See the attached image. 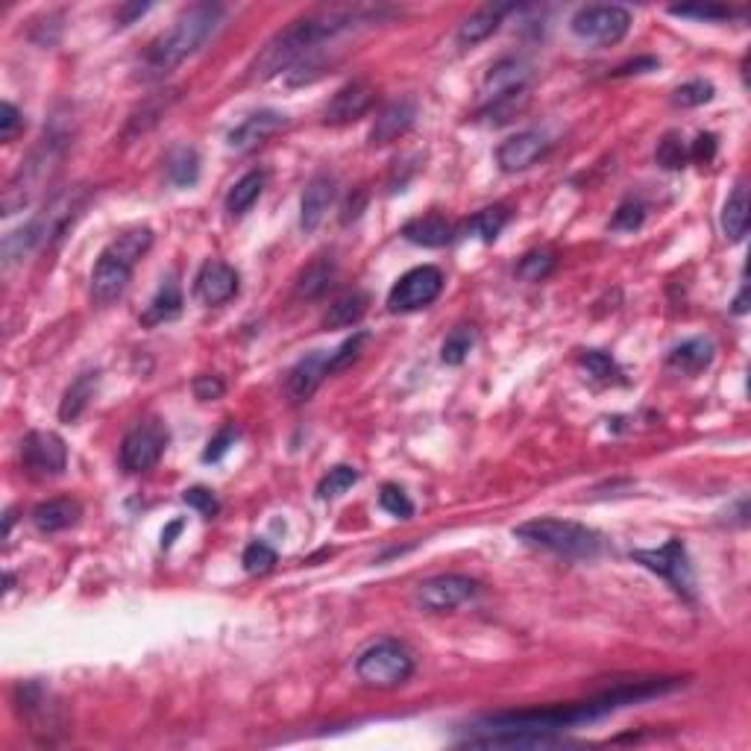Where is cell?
<instances>
[{
    "label": "cell",
    "mask_w": 751,
    "mask_h": 751,
    "mask_svg": "<svg viewBox=\"0 0 751 751\" xmlns=\"http://www.w3.org/2000/svg\"><path fill=\"white\" fill-rule=\"evenodd\" d=\"M658 68V59L655 56H643V59H634L628 65H622L614 71V77H628V74H643V71H655Z\"/></svg>",
    "instance_id": "cell-53"
},
{
    "label": "cell",
    "mask_w": 751,
    "mask_h": 751,
    "mask_svg": "<svg viewBox=\"0 0 751 751\" xmlns=\"http://www.w3.org/2000/svg\"><path fill=\"white\" fill-rule=\"evenodd\" d=\"M262 191H265V174H262V171L244 174V177L229 188V194H226V212H229L232 218L247 215V212L253 209V203L262 197Z\"/></svg>",
    "instance_id": "cell-31"
},
{
    "label": "cell",
    "mask_w": 751,
    "mask_h": 751,
    "mask_svg": "<svg viewBox=\"0 0 751 751\" xmlns=\"http://www.w3.org/2000/svg\"><path fill=\"white\" fill-rule=\"evenodd\" d=\"M655 159H658V165L666 168V171H681L687 165V159H690V153L684 147V138L678 133L663 135L658 150H655Z\"/></svg>",
    "instance_id": "cell-38"
},
{
    "label": "cell",
    "mask_w": 751,
    "mask_h": 751,
    "mask_svg": "<svg viewBox=\"0 0 751 751\" xmlns=\"http://www.w3.org/2000/svg\"><path fill=\"white\" fill-rule=\"evenodd\" d=\"M552 267H555V259H552V253H529L520 267H517V276L520 279H526V282H540V279H546L549 273H552Z\"/></svg>",
    "instance_id": "cell-44"
},
{
    "label": "cell",
    "mask_w": 751,
    "mask_h": 751,
    "mask_svg": "<svg viewBox=\"0 0 751 751\" xmlns=\"http://www.w3.org/2000/svg\"><path fill=\"white\" fill-rule=\"evenodd\" d=\"M332 279H335V259H332V256H317V259L300 273V279H297V294L306 297V300H314V297H320V294L329 291Z\"/></svg>",
    "instance_id": "cell-33"
},
{
    "label": "cell",
    "mask_w": 751,
    "mask_h": 751,
    "mask_svg": "<svg viewBox=\"0 0 751 751\" xmlns=\"http://www.w3.org/2000/svg\"><path fill=\"white\" fill-rule=\"evenodd\" d=\"M329 355L326 350H314L306 358H300L291 373H288V382H285V391H288V399L291 402H306L311 399V394L320 388L323 376H329Z\"/></svg>",
    "instance_id": "cell-20"
},
{
    "label": "cell",
    "mask_w": 751,
    "mask_h": 751,
    "mask_svg": "<svg viewBox=\"0 0 751 751\" xmlns=\"http://www.w3.org/2000/svg\"><path fill=\"white\" fill-rule=\"evenodd\" d=\"M335 200V177L329 174H317L311 177V182L306 185V194H303V203H300V226L303 232H314L320 221L326 218L329 206Z\"/></svg>",
    "instance_id": "cell-22"
},
{
    "label": "cell",
    "mask_w": 751,
    "mask_h": 751,
    "mask_svg": "<svg viewBox=\"0 0 751 751\" xmlns=\"http://www.w3.org/2000/svg\"><path fill=\"white\" fill-rule=\"evenodd\" d=\"M226 385H223L221 376H197L194 379V397L200 402H212V399H221Z\"/></svg>",
    "instance_id": "cell-51"
},
{
    "label": "cell",
    "mask_w": 751,
    "mask_h": 751,
    "mask_svg": "<svg viewBox=\"0 0 751 751\" xmlns=\"http://www.w3.org/2000/svg\"><path fill=\"white\" fill-rule=\"evenodd\" d=\"M476 596H479V581H473L470 575H435V578H426L423 584H417V602L429 614L455 611L458 605H464Z\"/></svg>",
    "instance_id": "cell-15"
},
{
    "label": "cell",
    "mask_w": 751,
    "mask_h": 751,
    "mask_svg": "<svg viewBox=\"0 0 751 751\" xmlns=\"http://www.w3.org/2000/svg\"><path fill=\"white\" fill-rule=\"evenodd\" d=\"M83 206H86V188H68V191L56 194L27 226L6 235V241H3L6 265L21 262L24 256L45 247L50 238H59L74 223V218L83 212Z\"/></svg>",
    "instance_id": "cell-5"
},
{
    "label": "cell",
    "mask_w": 751,
    "mask_h": 751,
    "mask_svg": "<svg viewBox=\"0 0 751 751\" xmlns=\"http://www.w3.org/2000/svg\"><path fill=\"white\" fill-rule=\"evenodd\" d=\"M675 678H652V681H634V684H619L614 690L575 702V705L534 707V710H508V713H493L479 719L476 725L464 728L461 743L464 746H482V749H546L555 746V734L573 725L596 722L619 707L637 705L646 699L663 696L675 690Z\"/></svg>",
    "instance_id": "cell-1"
},
{
    "label": "cell",
    "mask_w": 751,
    "mask_h": 751,
    "mask_svg": "<svg viewBox=\"0 0 751 751\" xmlns=\"http://www.w3.org/2000/svg\"><path fill=\"white\" fill-rule=\"evenodd\" d=\"M529 74V65L523 59H514V56L499 59L496 65H490L485 77L487 100H493L499 94H508V91L529 89Z\"/></svg>",
    "instance_id": "cell-24"
},
{
    "label": "cell",
    "mask_w": 751,
    "mask_h": 751,
    "mask_svg": "<svg viewBox=\"0 0 751 751\" xmlns=\"http://www.w3.org/2000/svg\"><path fill=\"white\" fill-rule=\"evenodd\" d=\"M473 344H476V332H473L470 326H455V329L446 335V341H443L441 361L443 364H452V367L464 364V358L470 355Z\"/></svg>",
    "instance_id": "cell-36"
},
{
    "label": "cell",
    "mask_w": 751,
    "mask_h": 751,
    "mask_svg": "<svg viewBox=\"0 0 751 751\" xmlns=\"http://www.w3.org/2000/svg\"><path fill=\"white\" fill-rule=\"evenodd\" d=\"M97 379H100L97 370H86V373H80V376L71 382V388L65 391L62 405H59V420L74 423V420L89 408L91 397H94V388H97Z\"/></svg>",
    "instance_id": "cell-28"
},
{
    "label": "cell",
    "mask_w": 751,
    "mask_h": 751,
    "mask_svg": "<svg viewBox=\"0 0 751 751\" xmlns=\"http://www.w3.org/2000/svg\"><path fill=\"white\" fill-rule=\"evenodd\" d=\"M221 15L223 6H218V3H197L191 9H185L174 21V27L147 47V53L141 56V65H138V77L141 80H162L171 71H177L188 56H194L209 42V36L221 24Z\"/></svg>",
    "instance_id": "cell-3"
},
{
    "label": "cell",
    "mask_w": 751,
    "mask_h": 751,
    "mask_svg": "<svg viewBox=\"0 0 751 751\" xmlns=\"http://www.w3.org/2000/svg\"><path fill=\"white\" fill-rule=\"evenodd\" d=\"M179 531H182V520H177V523H171L168 529L162 531V546H165V549H171V543H174V537H177Z\"/></svg>",
    "instance_id": "cell-55"
},
{
    "label": "cell",
    "mask_w": 751,
    "mask_h": 751,
    "mask_svg": "<svg viewBox=\"0 0 751 751\" xmlns=\"http://www.w3.org/2000/svg\"><path fill=\"white\" fill-rule=\"evenodd\" d=\"M21 467L30 479H56L68 467V446L56 432H30L21 443Z\"/></svg>",
    "instance_id": "cell-13"
},
{
    "label": "cell",
    "mask_w": 751,
    "mask_h": 751,
    "mask_svg": "<svg viewBox=\"0 0 751 751\" xmlns=\"http://www.w3.org/2000/svg\"><path fill=\"white\" fill-rule=\"evenodd\" d=\"M552 141L543 133H517L511 138H505L499 147H496V165L505 171V174H520V171H529L531 165H537L546 153H549Z\"/></svg>",
    "instance_id": "cell-16"
},
{
    "label": "cell",
    "mask_w": 751,
    "mask_h": 751,
    "mask_svg": "<svg viewBox=\"0 0 751 751\" xmlns=\"http://www.w3.org/2000/svg\"><path fill=\"white\" fill-rule=\"evenodd\" d=\"M370 309V297L364 291H350L344 297H338L326 317H323V326L326 329H347V326H355L364 314Z\"/></svg>",
    "instance_id": "cell-30"
},
{
    "label": "cell",
    "mask_w": 751,
    "mask_h": 751,
    "mask_svg": "<svg viewBox=\"0 0 751 751\" xmlns=\"http://www.w3.org/2000/svg\"><path fill=\"white\" fill-rule=\"evenodd\" d=\"M581 364L593 373V376H599V379H611V376H619L617 364H614V358L608 353H599V350H587V353L581 355Z\"/></svg>",
    "instance_id": "cell-49"
},
{
    "label": "cell",
    "mask_w": 751,
    "mask_h": 751,
    "mask_svg": "<svg viewBox=\"0 0 751 751\" xmlns=\"http://www.w3.org/2000/svg\"><path fill=\"white\" fill-rule=\"evenodd\" d=\"M376 100V91L367 80H350L347 86L335 91V97L329 100L326 112H323V121L332 124V127H341V124H350V121H358Z\"/></svg>",
    "instance_id": "cell-18"
},
{
    "label": "cell",
    "mask_w": 751,
    "mask_h": 751,
    "mask_svg": "<svg viewBox=\"0 0 751 751\" xmlns=\"http://www.w3.org/2000/svg\"><path fill=\"white\" fill-rule=\"evenodd\" d=\"M526 106H529V89H517L508 91V94H499V97H493V100H487L482 115H485L487 121H493V124H508V121H514Z\"/></svg>",
    "instance_id": "cell-35"
},
{
    "label": "cell",
    "mask_w": 751,
    "mask_h": 751,
    "mask_svg": "<svg viewBox=\"0 0 751 751\" xmlns=\"http://www.w3.org/2000/svg\"><path fill=\"white\" fill-rule=\"evenodd\" d=\"M147 9H150V3H127V6H121L115 12V21H118V27H127V24H133L135 18H141Z\"/></svg>",
    "instance_id": "cell-54"
},
{
    "label": "cell",
    "mask_w": 751,
    "mask_h": 751,
    "mask_svg": "<svg viewBox=\"0 0 751 751\" xmlns=\"http://www.w3.org/2000/svg\"><path fill=\"white\" fill-rule=\"evenodd\" d=\"M746 303H749V288H743V294L737 297V303H734V311H737V314H743V311L749 309Z\"/></svg>",
    "instance_id": "cell-56"
},
{
    "label": "cell",
    "mask_w": 751,
    "mask_h": 751,
    "mask_svg": "<svg viewBox=\"0 0 751 751\" xmlns=\"http://www.w3.org/2000/svg\"><path fill=\"white\" fill-rule=\"evenodd\" d=\"M713 355H716V347H713L710 338H693V341H684L681 347H675L669 353V367L678 370V373L696 376L705 367H710Z\"/></svg>",
    "instance_id": "cell-27"
},
{
    "label": "cell",
    "mask_w": 751,
    "mask_h": 751,
    "mask_svg": "<svg viewBox=\"0 0 751 751\" xmlns=\"http://www.w3.org/2000/svg\"><path fill=\"white\" fill-rule=\"evenodd\" d=\"M367 341H370L367 332H355L353 338H347L335 353L329 355V376H332V373H341V370H347L350 364H355Z\"/></svg>",
    "instance_id": "cell-41"
},
{
    "label": "cell",
    "mask_w": 751,
    "mask_h": 751,
    "mask_svg": "<svg viewBox=\"0 0 751 751\" xmlns=\"http://www.w3.org/2000/svg\"><path fill=\"white\" fill-rule=\"evenodd\" d=\"M285 127H288V118H285L282 112H276V109H262V112H253L250 118H244V121L229 133L226 144H229V150H235V153H250V150H256L259 144H265L267 138L282 133Z\"/></svg>",
    "instance_id": "cell-17"
},
{
    "label": "cell",
    "mask_w": 751,
    "mask_h": 751,
    "mask_svg": "<svg viewBox=\"0 0 751 751\" xmlns=\"http://www.w3.org/2000/svg\"><path fill=\"white\" fill-rule=\"evenodd\" d=\"M707 100H713V86L707 80H693V83H684L678 86L675 94H672V103L681 106V109H690V106H702Z\"/></svg>",
    "instance_id": "cell-43"
},
{
    "label": "cell",
    "mask_w": 751,
    "mask_h": 751,
    "mask_svg": "<svg viewBox=\"0 0 751 751\" xmlns=\"http://www.w3.org/2000/svg\"><path fill=\"white\" fill-rule=\"evenodd\" d=\"M687 153H690V159H693V162H702V165L713 162V156H716V135L702 133Z\"/></svg>",
    "instance_id": "cell-52"
},
{
    "label": "cell",
    "mask_w": 751,
    "mask_h": 751,
    "mask_svg": "<svg viewBox=\"0 0 751 751\" xmlns=\"http://www.w3.org/2000/svg\"><path fill=\"white\" fill-rule=\"evenodd\" d=\"M379 505H382L391 517H397V520H408V517L414 514V505H411L408 493H405L399 485L382 487V493H379Z\"/></svg>",
    "instance_id": "cell-42"
},
{
    "label": "cell",
    "mask_w": 751,
    "mask_h": 751,
    "mask_svg": "<svg viewBox=\"0 0 751 751\" xmlns=\"http://www.w3.org/2000/svg\"><path fill=\"white\" fill-rule=\"evenodd\" d=\"M722 232L731 241H743L749 232V188L743 182L731 191V197L722 209Z\"/></svg>",
    "instance_id": "cell-32"
},
{
    "label": "cell",
    "mask_w": 751,
    "mask_h": 751,
    "mask_svg": "<svg viewBox=\"0 0 751 751\" xmlns=\"http://www.w3.org/2000/svg\"><path fill=\"white\" fill-rule=\"evenodd\" d=\"M355 482H358V470H355V467H347V464L332 467V470L320 479V485H317V496H320V499H335V496L347 493Z\"/></svg>",
    "instance_id": "cell-39"
},
{
    "label": "cell",
    "mask_w": 751,
    "mask_h": 751,
    "mask_svg": "<svg viewBox=\"0 0 751 751\" xmlns=\"http://www.w3.org/2000/svg\"><path fill=\"white\" fill-rule=\"evenodd\" d=\"M194 288L206 306H223L238 294V273H235V267H229L221 259H209L200 267Z\"/></svg>",
    "instance_id": "cell-19"
},
{
    "label": "cell",
    "mask_w": 751,
    "mask_h": 751,
    "mask_svg": "<svg viewBox=\"0 0 751 751\" xmlns=\"http://www.w3.org/2000/svg\"><path fill=\"white\" fill-rule=\"evenodd\" d=\"M514 537L529 543V546H540V549H549L555 555L578 558V561H590L602 552V537L581 523H573V520L537 517V520L517 526Z\"/></svg>",
    "instance_id": "cell-6"
},
{
    "label": "cell",
    "mask_w": 751,
    "mask_h": 751,
    "mask_svg": "<svg viewBox=\"0 0 751 751\" xmlns=\"http://www.w3.org/2000/svg\"><path fill=\"white\" fill-rule=\"evenodd\" d=\"M508 12H514V6H508V3L482 6L479 12H473V15L458 27V45L473 47L479 45V42H485V39H490V36L499 30L502 18H505Z\"/></svg>",
    "instance_id": "cell-25"
},
{
    "label": "cell",
    "mask_w": 751,
    "mask_h": 751,
    "mask_svg": "<svg viewBox=\"0 0 751 751\" xmlns=\"http://www.w3.org/2000/svg\"><path fill=\"white\" fill-rule=\"evenodd\" d=\"M83 508L77 499H68V496H59V499H47V502H39L33 508V526L45 534H53V531H65L71 526H77Z\"/></svg>",
    "instance_id": "cell-23"
},
{
    "label": "cell",
    "mask_w": 751,
    "mask_h": 751,
    "mask_svg": "<svg viewBox=\"0 0 751 751\" xmlns=\"http://www.w3.org/2000/svg\"><path fill=\"white\" fill-rule=\"evenodd\" d=\"M505 223H508V209H505V206H487V209L476 212V215L467 221V229L476 232V235H482L485 244H493Z\"/></svg>",
    "instance_id": "cell-37"
},
{
    "label": "cell",
    "mask_w": 751,
    "mask_h": 751,
    "mask_svg": "<svg viewBox=\"0 0 751 751\" xmlns=\"http://www.w3.org/2000/svg\"><path fill=\"white\" fill-rule=\"evenodd\" d=\"M168 446V429L159 420H144L133 426L121 441V467L127 473H147L159 464Z\"/></svg>",
    "instance_id": "cell-12"
},
{
    "label": "cell",
    "mask_w": 751,
    "mask_h": 751,
    "mask_svg": "<svg viewBox=\"0 0 751 751\" xmlns=\"http://www.w3.org/2000/svg\"><path fill=\"white\" fill-rule=\"evenodd\" d=\"M414 118H417L414 97H399L394 103H388L379 112V118H376V124L370 130V147H385V144L397 141L399 135H405L411 130Z\"/></svg>",
    "instance_id": "cell-21"
},
{
    "label": "cell",
    "mask_w": 751,
    "mask_h": 751,
    "mask_svg": "<svg viewBox=\"0 0 751 751\" xmlns=\"http://www.w3.org/2000/svg\"><path fill=\"white\" fill-rule=\"evenodd\" d=\"M241 564H244V570L250 575H265L273 570V564H276V552L267 546L265 540H253L247 549H244V555H241Z\"/></svg>",
    "instance_id": "cell-40"
},
{
    "label": "cell",
    "mask_w": 751,
    "mask_h": 751,
    "mask_svg": "<svg viewBox=\"0 0 751 751\" xmlns=\"http://www.w3.org/2000/svg\"><path fill=\"white\" fill-rule=\"evenodd\" d=\"M411 672H414V658L394 640H382V643L370 646L355 661L358 681L367 687H376V690H394L411 678Z\"/></svg>",
    "instance_id": "cell-8"
},
{
    "label": "cell",
    "mask_w": 751,
    "mask_h": 751,
    "mask_svg": "<svg viewBox=\"0 0 751 751\" xmlns=\"http://www.w3.org/2000/svg\"><path fill=\"white\" fill-rule=\"evenodd\" d=\"M197 177H200V156H197V150L188 147V144L174 147L168 153V179L174 185H179V188H188V185L197 182Z\"/></svg>",
    "instance_id": "cell-34"
},
{
    "label": "cell",
    "mask_w": 751,
    "mask_h": 751,
    "mask_svg": "<svg viewBox=\"0 0 751 751\" xmlns=\"http://www.w3.org/2000/svg\"><path fill=\"white\" fill-rule=\"evenodd\" d=\"M443 291V273L438 267L423 265L408 270L399 276V282L388 294V311L405 314V311H420L432 306Z\"/></svg>",
    "instance_id": "cell-11"
},
{
    "label": "cell",
    "mask_w": 751,
    "mask_h": 751,
    "mask_svg": "<svg viewBox=\"0 0 751 751\" xmlns=\"http://www.w3.org/2000/svg\"><path fill=\"white\" fill-rule=\"evenodd\" d=\"M631 561H637L640 567L658 573L661 578L669 581V587L684 596V599H696V575H693V564L687 555V546L672 537L666 540L661 549H634Z\"/></svg>",
    "instance_id": "cell-9"
},
{
    "label": "cell",
    "mask_w": 751,
    "mask_h": 751,
    "mask_svg": "<svg viewBox=\"0 0 751 751\" xmlns=\"http://www.w3.org/2000/svg\"><path fill=\"white\" fill-rule=\"evenodd\" d=\"M18 133H24V115L9 100H3V106H0V141L9 144V141L18 138Z\"/></svg>",
    "instance_id": "cell-47"
},
{
    "label": "cell",
    "mask_w": 751,
    "mask_h": 751,
    "mask_svg": "<svg viewBox=\"0 0 751 751\" xmlns=\"http://www.w3.org/2000/svg\"><path fill=\"white\" fill-rule=\"evenodd\" d=\"M15 710L18 716L30 725V731L42 740H50L53 734L62 731V713L59 705H53L50 690L39 681H21L15 687Z\"/></svg>",
    "instance_id": "cell-14"
},
{
    "label": "cell",
    "mask_w": 751,
    "mask_h": 751,
    "mask_svg": "<svg viewBox=\"0 0 751 751\" xmlns=\"http://www.w3.org/2000/svg\"><path fill=\"white\" fill-rule=\"evenodd\" d=\"M402 235L417 247H446L455 238V226L443 215H423L402 226Z\"/></svg>",
    "instance_id": "cell-26"
},
{
    "label": "cell",
    "mask_w": 751,
    "mask_h": 751,
    "mask_svg": "<svg viewBox=\"0 0 751 751\" xmlns=\"http://www.w3.org/2000/svg\"><path fill=\"white\" fill-rule=\"evenodd\" d=\"M179 311H182V291H179L174 279H165L159 285L156 297L150 300L147 311L141 314V323L144 326H159V323H168V320L179 317Z\"/></svg>",
    "instance_id": "cell-29"
},
{
    "label": "cell",
    "mask_w": 751,
    "mask_h": 751,
    "mask_svg": "<svg viewBox=\"0 0 751 751\" xmlns=\"http://www.w3.org/2000/svg\"><path fill=\"white\" fill-rule=\"evenodd\" d=\"M379 18H382V9H373V6H329V9L309 12V15L291 21L282 33H276L267 42L253 65V77L270 80L279 71L294 68L300 59L314 56V50L323 42H329L341 33H350L361 24H376Z\"/></svg>",
    "instance_id": "cell-2"
},
{
    "label": "cell",
    "mask_w": 751,
    "mask_h": 751,
    "mask_svg": "<svg viewBox=\"0 0 751 751\" xmlns=\"http://www.w3.org/2000/svg\"><path fill=\"white\" fill-rule=\"evenodd\" d=\"M185 505L188 508H194V511H200L203 517H215L218 511H221V502L215 499V493L212 490H206V487H191V490H185Z\"/></svg>",
    "instance_id": "cell-46"
},
{
    "label": "cell",
    "mask_w": 751,
    "mask_h": 751,
    "mask_svg": "<svg viewBox=\"0 0 751 751\" xmlns=\"http://www.w3.org/2000/svg\"><path fill=\"white\" fill-rule=\"evenodd\" d=\"M646 221V206L640 200H625L617 209L614 221H611V229H622V232H634L640 229Z\"/></svg>",
    "instance_id": "cell-45"
},
{
    "label": "cell",
    "mask_w": 751,
    "mask_h": 751,
    "mask_svg": "<svg viewBox=\"0 0 751 751\" xmlns=\"http://www.w3.org/2000/svg\"><path fill=\"white\" fill-rule=\"evenodd\" d=\"M238 438V429L235 426H223L221 432L209 441V449L203 452V461H221L223 455L229 452V446Z\"/></svg>",
    "instance_id": "cell-50"
},
{
    "label": "cell",
    "mask_w": 751,
    "mask_h": 751,
    "mask_svg": "<svg viewBox=\"0 0 751 751\" xmlns=\"http://www.w3.org/2000/svg\"><path fill=\"white\" fill-rule=\"evenodd\" d=\"M153 247V232L147 226H135L127 229L124 235H118L97 259V265L91 270V297L100 306L115 303L133 276L135 262Z\"/></svg>",
    "instance_id": "cell-4"
},
{
    "label": "cell",
    "mask_w": 751,
    "mask_h": 751,
    "mask_svg": "<svg viewBox=\"0 0 751 751\" xmlns=\"http://www.w3.org/2000/svg\"><path fill=\"white\" fill-rule=\"evenodd\" d=\"M570 27L578 39L590 45H617L631 30V12L619 3H593L575 12Z\"/></svg>",
    "instance_id": "cell-10"
},
{
    "label": "cell",
    "mask_w": 751,
    "mask_h": 751,
    "mask_svg": "<svg viewBox=\"0 0 751 751\" xmlns=\"http://www.w3.org/2000/svg\"><path fill=\"white\" fill-rule=\"evenodd\" d=\"M62 153H65V141L56 133H50L45 138V144L39 150H33V156L21 165L18 177L9 182L6 188V197H3V215H15L18 209H24L33 194L45 185L50 174L59 168L62 162Z\"/></svg>",
    "instance_id": "cell-7"
},
{
    "label": "cell",
    "mask_w": 751,
    "mask_h": 751,
    "mask_svg": "<svg viewBox=\"0 0 751 751\" xmlns=\"http://www.w3.org/2000/svg\"><path fill=\"white\" fill-rule=\"evenodd\" d=\"M672 15L678 18H699V21H722V18H731V9L728 6H669Z\"/></svg>",
    "instance_id": "cell-48"
}]
</instances>
